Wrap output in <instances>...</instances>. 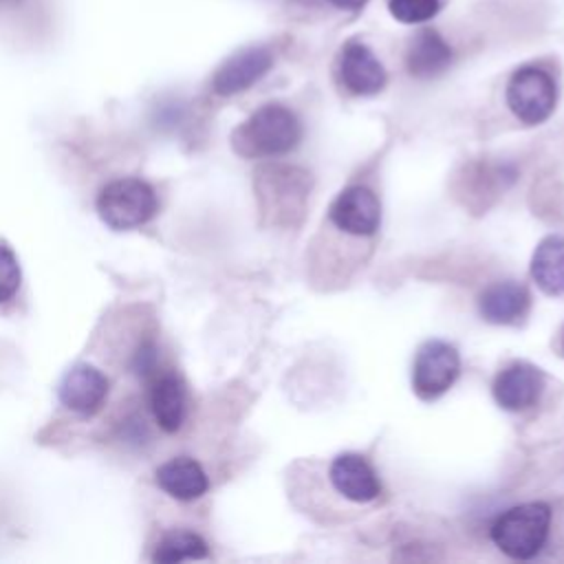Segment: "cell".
<instances>
[{"mask_svg": "<svg viewBox=\"0 0 564 564\" xmlns=\"http://www.w3.org/2000/svg\"><path fill=\"white\" fill-rule=\"evenodd\" d=\"M209 555L207 542L194 531H172L154 549L152 560L161 564H174L183 560H203Z\"/></svg>", "mask_w": 564, "mask_h": 564, "instance_id": "17", "label": "cell"}, {"mask_svg": "<svg viewBox=\"0 0 564 564\" xmlns=\"http://www.w3.org/2000/svg\"><path fill=\"white\" fill-rule=\"evenodd\" d=\"M551 509L544 502H524L507 509L491 524L494 544L513 560H531L546 542Z\"/></svg>", "mask_w": 564, "mask_h": 564, "instance_id": "2", "label": "cell"}, {"mask_svg": "<svg viewBox=\"0 0 564 564\" xmlns=\"http://www.w3.org/2000/svg\"><path fill=\"white\" fill-rule=\"evenodd\" d=\"M562 348H564V337H562Z\"/></svg>", "mask_w": 564, "mask_h": 564, "instance_id": "23", "label": "cell"}, {"mask_svg": "<svg viewBox=\"0 0 564 564\" xmlns=\"http://www.w3.org/2000/svg\"><path fill=\"white\" fill-rule=\"evenodd\" d=\"M328 476L333 487L352 502H370L381 491L375 469L359 454H339L330 463Z\"/></svg>", "mask_w": 564, "mask_h": 564, "instance_id": "11", "label": "cell"}, {"mask_svg": "<svg viewBox=\"0 0 564 564\" xmlns=\"http://www.w3.org/2000/svg\"><path fill=\"white\" fill-rule=\"evenodd\" d=\"M478 306L491 324H516L529 308V291L520 282H496L485 289Z\"/></svg>", "mask_w": 564, "mask_h": 564, "instance_id": "14", "label": "cell"}, {"mask_svg": "<svg viewBox=\"0 0 564 564\" xmlns=\"http://www.w3.org/2000/svg\"><path fill=\"white\" fill-rule=\"evenodd\" d=\"M531 275L544 293L549 295L564 293V238L562 236H549L535 247L531 258Z\"/></svg>", "mask_w": 564, "mask_h": 564, "instance_id": "16", "label": "cell"}, {"mask_svg": "<svg viewBox=\"0 0 564 564\" xmlns=\"http://www.w3.org/2000/svg\"><path fill=\"white\" fill-rule=\"evenodd\" d=\"M156 209L159 200L154 187L134 176L110 181L97 196V214L115 231L145 225Z\"/></svg>", "mask_w": 564, "mask_h": 564, "instance_id": "3", "label": "cell"}, {"mask_svg": "<svg viewBox=\"0 0 564 564\" xmlns=\"http://www.w3.org/2000/svg\"><path fill=\"white\" fill-rule=\"evenodd\" d=\"M156 485L176 500H196L209 489V480L200 463L187 456L172 458L156 467Z\"/></svg>", "mask_w": 564, "mask_h": 564, "instance_id": "12", "label": "cell"}, {"mask_svg": "<svg viewBox=\"0 0 564 564\" xmlns=\"http://www.w3.org/2000/svg\"><path fill=\"white\" fill-rule=\"evenodd\" d=\"M273 64V57L269 48L264 46H249L238 53H234L220 68L216 70L212 86L218 95H236L247 90L251 84H256Z\"/></svg>", "mask_w": 564, "mask_h": 564, "instance_id": "8", "label": "cell"}, {"mask_svg": "<svg viewBox=\"0 0 564 564\" xmlns=\"http://www.w3.org/2000/svg\"><path fill=\"white\" fill-rule=\"evenodd\" d=\"M106 397H108V379L99 368L90 364L73 366L59 383L62 405L82 416H93L95 412H99Z\"/></svg>", "mask_w": 564, "mask_h": 564, "instance_id": "7", "label": "cell"}, {"mask_svg": "<svg viewBox=\"0 0 564 564\" xmlns=\"http://www.w3.org/2000/svg\"><path fill=\"white\" fill-rule=\"evenodd\" d=\"M339 77L355 95H377L386 86V70L377 55L357 40L346 42L339 55Z\"/></svg>", "mask_w": 564, "mask_h": 564, "instance_id": "9", "label": "cell"}, {"mask_svg": "<svg viewBox=\"0 0 564 564\" xmlns=\"http://www.w3.org/2000/svg\"><path fill=\"white\" fill-rule=\"evenodd\" d=\"M330 223L352 236H372L381 223V207L372 189L350 185L337 194L328 209Z\"/></svg>", "mask_w": 564, "mask_h": 564, "instance_id": "6", "label": "cell"}, {"mask_svg": "<svg viewBox=\"0 0 564 564\" xmlns=\"http://www.w3.org/2000/svg\"><path fill=\"white\" fill-rule=\"evenodd\" d=\"M542 390V372L524 361L511 364L494 381V399L500 408L518 412L533 405Z\"/></svg>", "mask_w": 564, "mask_h": 564, "instance_id": "10", "label": "cell"}, {"mask_svg": "<svg viewBox=\"0 0 564 564\" xmlns=\"http://www.w3.org/2000/svg\"><path fill=\"white\" fill-rule=\"evenodd\" d=\"M449 62H452V48L441 37L438 31L423 29L412 37L408 46L405 64L414 77L419 79L436 77L449 66Z\"/></svg>", "mask_w": 564, "mask_h": 564, "instance_id": "13", "label": "cell"}, {"mask_svg": "<svg viewBox=\"0 0 564 564\" xmlns=\"http://www.w3.org/2000/svg\"><path fill=\"white\" fill-rule=\"evenodd\" d=\"M330 2L339 9H359L361 4H366V0H330Z\"/></svg>", "mask_w": 564, "mask_h": 564, "instance_id": "21", "label": "cell"}, {"mask_svg": "<svg viewBox=\"0 0 564 564\" xmlns=\"http://www.w3.org/2000/svg\"><path fill=\"white\" fill-rule=\"evenodd\" d=\"M390 13L405 24H419L434 18L441 9L438 0H390Z\"/></svg>", "mask_w": 564, "mask_h": 564, "instance_id": "18", "label": "cell"}, {"mask_svg": "<svg viewBox=\"0 0 564 564\" xmlns=\"http://www.w3.org/2000/svg\"><path fill=\"white\" fill-rule=\"evenodd\" d=\"M458 372H460V357L456 348L447 341L430 339L419 348L414 357L412 388L421 399L432 401L445 394L454 386Z\"/></svg>", "mask_w": 564, "mask_h": 564, "instance_id": "5", "label": "cell"}, {"mask_svg": "<svg viewBox=\"0 0 564 564\" xmlns=\"http://www.w3.org/2000/svg\"><path fill=\"white\" fill-rule=\"evenodd\" d=\"M0 2H13V0H0Z\"/></svg>", "mask_w": 564, "mask_h": 564, "instance_id": "22", "label": "cell"}, {"mask_svg": "<svg viewBox=\"0 0 564 564\" xmlns=\"http://www.w3.org/2000/svg\"><path fill=\"white\" fill-rule=\"evenodd\" d=\"M150 408L163 432L181 430L185 421V386L176 375H163L150 390Z\"/></svg>", "mask_w": 564, "mask_h": 564, "instance_id": "15", "label": "cell"}, {"mask_svg": "<svg viewBox=\"0 0 564 564\" xmlns=\"http://www.w3.org/2000/svg\"><path fill=\"white\" fill-rule=\"evenodd\" d=\"M302 139V126L293 110L280 104L258 108L234 132V150L242 156H280L291 152Z\"/></svg>", "mask_w": 564, "mask_h": 564, "instance_id": "1", "label": "cell"}, {"mask_svg": "<svg viewBox=\"0 0 564 564\" xmlns=\"http://www.w3.org/2000/svg\"><path fill=\"white\" fill-rule=\"evenodd\" d=\"M557 101L553 77L538 66L518 68L507 84V104L524 123H542L551 117Z\"/></svg>", "mask_w": 564, "mask_h": 564, "instance_id": "4", "label": "cell"}, {"mask_svg": "<svg viewBox=\"0 0 564 564\" xmlns=\"http://www.w3.org/2000/svg\"><path fill=\"white\" fill-rule=\"evenodd\" d=\"M154 366H156V348L152 341H143L137 348V352L132 355V368L137 375L148 377V375H152Z\"/></svg>", "mask_w": 564, "mask_h": 564, "instance_id": "20", "label": "cell"}, {"mask_svg": "<svg viewBox=\"0 0 564 564\" xmlns=\"http://www.w3.org/2000/svg\"><path fill=\"white\" fill-rule=\"evenodd\" d=\"M20 264L7 242H0V304L9 302L20 289Z\"/></svg>", "mask_w": 564, "mask_h": 564, "instance_id": "19", "label": "cell"}]
</instances>
